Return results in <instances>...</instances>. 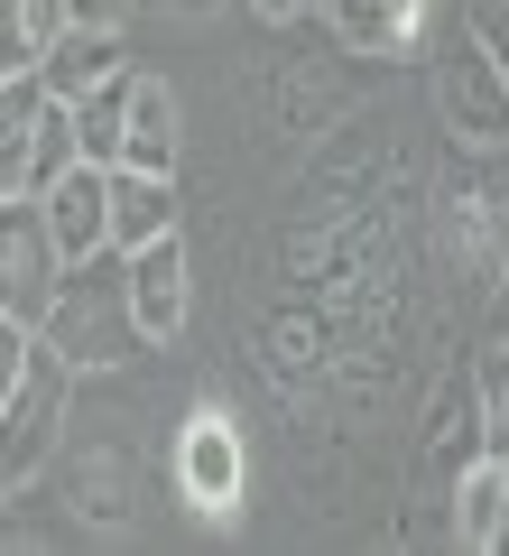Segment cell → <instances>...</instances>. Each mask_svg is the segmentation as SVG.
Returning a JSON list of instances; mask_svg holds the SVG:
<instances>
[{
    "instance_id": "18",
    "label": "cell",
    "mask_w": 509,
    "mask_h": 556,
    "mask_svg": "<svg viewBox=\"0 0 509 556\" xmlns=\"http://www.w3.org/2000/svg\"><path fill=\"white\" fill-rule=\"evenodd\" d=\"M65 10H75L84 28H130L139 20V0H65Z\"/></svg>"
},
{
    "instance_id": "22",
    "label": "cell",
    "mask_w": 509,
    "mask_h": 556,
    "mask_svg": "<svg viewBox=\"0 0 509 556\" xmlns=\"http://www.w3.org/2000/svg\"><path fill=\"white\" fill-rule=\"evenodd\" d=\"M167 10H177V20H214L222 0H167Z\"/></svg>"
},
{
    "instance_id": "2",
    "label": "cell",
    "mask_w": 509,
    "mask_h": 556,
    "mask_svg": "<svg viewBox=\"0 0 509 556\" xmlns=\"http://www.w3.org/2000/svg\"><path fill=\"white\" fill-rule=\"evenodd\" d=\"M75 371H120V362L149 353L139 334V306H130V251H93V260H65V288L38 325Z\"/></svg>"
},
{
    "instance_id": "10",
    "label": "cell",
    "mask_w": 509,
    "mask_h": 556,
    "mask_svg": "<svg viewBox=\"0 0 509 556\" xmlns=\"http://www.w3.org/2000/svg\"><path fill=\"white\" fill-rule=\"evenodd\" d=\"M47 232H56V251L65 260H93V251H120L112 241V167H93V159H75L56 186H47Z\"/></svg>"
},
{
    "instance_id": "13",
    "label": "cell",
    "mask_w": 509,
    "mask_h": 556,
    "mask_svg": "<svg viewBox=\"0 0 509 556\" xmlns=\"http://www.w3.org/2000/svg\"><path fill=\"white\" fill-rule=\"evenodd\" d=\"M186 159V102L167 93V75H139L130 84V149H120V167H167L177 177Z\"/></svg>"
},
{
    "instance_id": "8",
    "label": "cell",
    "mask_w": 509,
    "mask_h": 556,
    "mask_svg": "<svg viewBox=\"0 0 509 556\" xmlns=\"http://www.w3.org/2000/svg\"><path fill=\"white\" fill-rule=\"evenodd\" d=\"M130 306H139V334L157 343H177L186 316H195V269H186V232H157L130 251Z\"/></svg>"
},
{
    "instance_id": "1",
    "label": "cell",
    "mask_w": 509,
    "mask_h": 556,
    "mask_svg": "<svg viewBox=\"0 0 509 556\" xmlns=\"http://www.w3.org/2000/svg\"><path fill=\"white\" fill-rule=\"evenodd\" d=\"M65 390H75V362L38 334V325L0 316V492L20 501L47 482L65 445Z\"/></svg>"
},
{
    "instance_id": "14",
    "label": "cell",
    "mask_w": 509,
    "mask_h": 556,
    "mask_svg": "<svg viewBox=\"0 0 509 556\" xmlns=\"http://www.w3.org/2000/svg\"><path fill=\"white\" fill-rule=\"evenodd\" d=\"M157 232H177V177L167 167H112V241L139 251Z\"/></svg>"
},
{
    "instance_id": "6",
    "label": "cell",
    "mask_w": 509,
    "mask_h": 556,
    "mask_svg": "<svg viewBox=\"0 0 509 556\" xmlns=\"http://www.w3.org/2000/svg\"><path fill=\"white\" fill-rule=\"evenodd\" d=\"M491 455V417H482V371L472 362H454L445 380H435L427 399V437H417V473H427V492L445 501L454 482H463V464Z\"/></svg>"
},
{
    "instance_id": "3",
    "label": "cell",
    "mask_w": 509,
    "mask_h": 556,
    "mask_svg": "<svg viewBox=\"0 0 509 556\" xmlns=\"http://www.w3.org/2000/svg\"><path fill=\"white\" fill-rule=\"evenodd\" d=\"M435 121L463 159H500L509 149V56L482 28H445L435 38Z\"/></svg>"
},
{
    "instance_id": "11",
    "label": "cell",
    "mask_w": 509,
    "mask_h": 556,
    "mask_svg": "<svg viewBox=\"0 0 509 556\" xmlns=\"http://www.w3.org/2000/svg\"><path fill=\"white\" fill-rule=\"evenodd\" d=\"M445 529H454V547H472V556L509 547V464L500 455L463 464V482L445 492Z\"/></svg>"
},
{
    "instance_id": "4",
    "label": "cell",
    "mask_w": 509,
    "mask_h": 556,
    "mask_svg": "<svg viewBox=\"0 0 509 556\" xmlns=\"http://www.w3.org/2000/svg\"><path fill=\"white\" fill-rule=\"evenodd\" d=\"M167 473H177V501L204 519H232L241 501H251V445H241V427L222 408H195L177 427V445H167Z\"/></svg>"
},
{
    "instance_id": "19",
    "label": "cell",
    "mask_w": 509,
    "mask_h": 556,
    "mask_svg": "<svg viewBox=\"0 0 509 556\" xmlns=\"http://www.w3.org/2000/svg\"><path fill=\"white\" fill-rule=\"evenodd\" d=\"M463 20H472V28H482V38L509 56V0H463Z\"/></svg>"
},
{
    "instance_id": "9",
    "label": "cell",
    "mask_w": 509,
    "mask_h": 556,
    "mask_svg": "<svg viewBox=\"0 0 509 556\" xmlns=\"http://www.w3.org/2000/svg\"><path fill=\"white\" fill-rule=\"evenodd\" d=\"M445 260L491 288V269L509 260V186L500 177H472L445 195Z\"/></svg>"
},
{
    "instance_id": "15",
    "label": "cell",
    "mask_w": 509,
    "mask_h": 556,
    "mask_svg": "<svg viewBox=\"0 0 509 556\" xmlns=\"http://www.w3.org/2000/svg\"><path fill=\"white\" fill-rule=\"evenodd\" d=\"M130 84H139V65L112 75V84H93V93L75 102V139H84L93 167H120V149H130Z\"/></svg>"
},
{
    "instance_id": "5",
    "label": "cell",
    "mask_w": 509,
    "mask_h": 556,
    "mask_svg": "<svg viewBox=\"0 0 509 556\" xmlns=\"http://www.w3.org/2000/svg\"><path fill=\"white\" fill-rule=\"evenodd\" d=\"M56 288H65V251H56V232H47V204L0 195V316L47 325Z\"/></svg>"
},
{
    "instance_id": "7",
    "label": "cell",
    "mask_w": 509,
    "mask_h": 556,
    "mask_svg": "<svg viewBox=\"0 0 509 556\" xmlns=\"http://www.w3.org/2000/svg\"><path fill=\"white\" fill-rule=\"evenodd\" d=\"M325 10V28L353 56H427L435 47V20H445V0H315Z\"/></svg>"
},
{
    "instance_id": "21",
    "label": "cell",
    "mask_w": 509,
    "mask_h": 556,
    "mask_svg": "<svg viewBox=\"0 0 509 556\" xmlns=\"http://www.w3.org/2000/svg\"><path fill=\"white\" fill-rule=\"evenodd\" d=\"M241 10H259V20H278V28H288V20H306L315 0H241Z\"/></svg>"
},
{
    "instance_id": "16",
    "label": "cell",
    "mask_w": 509,
    "mask_h": 556,
    "mask_svg": "<svg viewBox=\"0 0 509 556\" xmlns=\"http://www.w3.org/2000/svg\"><path fill=\"white\" fill-rule=\"evenodd\" d=\"M472 371H482V417H491V455L509 464V343H482V353H472Z\"/></svg>"
},
{
    "instance_id": "12",
    "label": "cell",
    "mask_w": 509,
    "mask_h": 556,
    "mask_svg": "<svg viewBox=\"0 0 509 556\" xmlns=\"http://www.w3.org/2000/svg\"><path fill=\"white\" fill-rule=\"evenodd\" d=\"M38 75L56 84V102H84L93 84L130 75V28H84V20H65V28H56V47H47V65H38Z\"/></svg>"
},
{
    "instance_id": "17",
    "label": "cell",
    "mask_w": 509,
    "mask_h": 556,
    "mask_svg": "<svg viewBox=\"0 0 509 556\" xmlns=\"http://www.w3.org/2000/svg\"><path fill=\"white\" fill-rule=\"evenodd\" d=\"M75 510H102V519H120V510H130V501H120V455H93V464H84V473H75Z\"/></svg>"
},
{
    "instance_id": "20",
    "label": "cell",
    "mask_w": 509,
    "mask_h": 556,
    "mask_svg": "<svg viewBox=\"0 0 509 556\" xmlns=\"http://www.w3.org/2000/svg\"><path fill=\"white\" fill-rule=\"evenodd\" d=\"M482 343H509V260L491 269V325H482Z\"/></svg>"
}]
</instances>
